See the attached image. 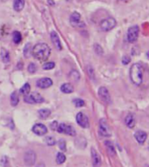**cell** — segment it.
<instances>
[{"mask_svg":"<svg viewBox=\"0 0 149 167\" xmlns=\"http://www.w3.org/2000/svg\"><path fill=\"white\" fill-rule=\"evenodd\" d=\"M51 54V49L45 43H39L33 49V57L39 60H46Z\"/></svg>","mask_w":149,"mask_h":167,"instance_id":"1","label":"cell"},{"mask_svg":"<svg viewBox=\"0 0 149 167\" xmlns=\"http://www.w3.org/2000/svg\"><path fill=\"white\" fill-rule=\"evenodd\" d=\"M130 78L132 82L140 85L143 82V67L140 63L133 64L130 68Z\"/></svg>","mask_w":149,"mask_h":167,"instance_id":"2","label":"cell"},{"mask_svg":"<svg viewBox=\"0 0 149 167\" xmlns=\"http://www.w3.org/2000/svg\"><path fill=\"white\" fill-rule=\"evenodd\" d=\"M116 20L114 19L113 18H108L106 19L102 20L100 22V29L104 31V32H108L111 31L112 29H113L116 26Z\"/></svg>","mask_w":149,"mask_h":167,"instance_id":"3","label":"cell"},{"mask_svg":"<svg viewBox=\"0 0 149 167\" xmlns=\"http://www.w3.org/2000/svg\"><path fill=\"white\" fill-rule=\"evenodd\" d=\"M139 32H140V29L138 26H131L129 29L127 30V33H126V38L127 40L130 43H134L139 37Z\"/></svg>","mask_w":149,"mask_h":167,"instance_id":"4","label":"cell"},{"mask_svg":"<svg viewBox=\"0 0 149 167\" xmlns=\"http://www.w3.org/2000/svg\"><path fill=\"white\" fill-rule=\"evenodd\" d=\"M25 101L28 104H40L45 101V98L39 93H32L25 97Z\"/></svg>","mask_w":149,"mask_h":167,"instance_id":"5","label":"cell"},{"mask_svg":"<svg viewBox=\"0 0 149 167\" xmlns=\"http://www.w3.org/2000/svg\"><path fill=\"white\" fill-rule=\"evenodd\" d=\"M57 131H58L59 133H64V134H66V135H76V131H75V129L73 128L72 126H71V125H67V124H63V123L60 124H58Z\"/></svg>","mask_w":149,"mask_h":167,"instance_id":"6","label":"cell"},{"mask_svg":"<svg viewBox=\"0 0 149 167\" xmlns=\"http://www.w3.org/2000/svg\"><path fill=\"white\" fill-rule=\"evenodd\" d=\"M99 132L103 137H110L111 136V131L109 130V127H108V124L104 118H101L99 121Z\"/></svg>","mask_w":149,"mask_h":167,"instance_id":"7","label":"cell"},{"mask_svg":"<svg viewBox=\"0 0 149 167\" xmlns=\"http://www.w3.org/2000/svg\"><path fill=\"white\" fill-rule=\"evenodd\" d=\"M70 22H71V26L74 27H81V26H85L84 23L81 21V16L80 14L77 12L71 13L70 16Z\"/></svg>","mask_w":149,"mask_h":167,"instance_id":"8","label":"cell"},{"mask_svg":"<svg viewBox=\"0 0 149 167\" xmlns=\"http://www.w3.org/2000/svg\"><path fill=\"white\" fill-rule=\"evenodd\" d=\"M76 121L78 123L79 126H81L82 128H88L90 124H89V120L86 115H85L83 112H78L77 116H76Z\"/></svg>","mask_w":149,"mask_h":167,"instance_id":"9","label":"cell"},{"mask_svg":"<svg viewBox=\"0 0 149 167\" xmlns=\"http://www.w3.org/2000/svg\"><path fill=\"white\" fill-rule=\"evenodd\" d=\"M24 161L27 165L31 166L35 164L36 161V154L33 151H28L26 152V154L24 156Z\"/></svg>","mask_w":149,"mask_h":167,"instance_id":"10","label":"cell"},{"mask_svg":"<svg viewBox=\"0 0 149 167\" xmlns=\"http://www.w3.org/2000/svg\"><path fill=\"white\" fill-rule=\"evenodd\" d=\"M47 127L43 124H36L33 127V131L39 136H44L47 133Z\"/></svg>","mask_w":149,"mask_h":167,"instance_id":"11","label":"cell"},{"mask_svg":"<svg viewBox=\"0 0 149 167\" xmlns=\"http://www.w3.org/2000/svg\"><path fill=\"white\" fill-rule=\"evenodd\" d=\"M99 96L100 97L101 99L105 101L106 103H111V96L109 94V91L106 87H100L99 89Z\"/></svg>","mask_w":149,"mask_h":167,"instance_id":"12","label":"cell"},{"mask_svg":"<svg viewBox=\"0 0 149 167\" xmlns=\"http://www.w3.org/2000/svg\"><path fill=\"white\" fill-rule=\"evenodd\" d=\"M52 80L49 77H43V78H40L39 81L37 82V86L41 88V89H46V88H49L50 86H52Z\"/></svg>","mask_w":149,"mask_h":167,"instance_id":"13","label":"cell"},{"mask_svg":"<svg viewBox=\"0 0 149 167\" xmlns=\"http://www.w3.org/2000/svg\"><path fill=\"white\" fill-rule=\"evenodd\" d=\"M91 154H92V165L93 167H99L101 164V158L99 157V155L97 152V151L94 148L91 149Z\"/></svg>","mask_w":149,"mask_h":167,"instance_id":"14","label":"cell"},{"mask_svg":"<svg viewBox=\"0 0 149 167\" xmlns=\"http://www.w3.org/2000/svg\"><path fill=\"white\" fill-rule=\"evenodd\" d=\"M51 39H52V43H53V45L56 47L57 50H58V51L62 50V45H61L60 39L58 38V35L57 32H54V31H52V32H51Z\"/></svg>","mask_w":149,"mask_h":167,"instance_id":"15","label":"cell"},{"mask_svg":"<svg viewBox=\"0 0 149 167\" xmlns=\"http://www.w3.org/2000/svg\"><path fill=\"white\" fill-rule=\"evenodd\" d=\"M134 138H136L137 142L139 144L142 145L147 140V132H145L143 131H137L136 132H135V134H134Z\"/></svg>","mask_w":149,"mask_h":167,"instance_id":"16","label":"cell"},{"mask_svg":"<svg viewBox=\"0 0 149 167\" xmlns=\"http://www.w3.org/2000/svg\"><path fill=\"white\" fill-rule=\"evenodd\" d=\"M125 124H126L127 127H129V128H133V126L135 125V118H134V116L133 115L132 113H129L128 115L126 117V118H125Z\"/></svg>","mask_w":149,"mask_h":167,"instance_id":"17","label":"cell"},{"mask_svg":"<svg viewBox=\"0 0 149 167\" xmlns=\"http://www.w3.org/2000/svg\"><path fill=\"white\" fill-rule=\"evenodd\" d=\"M25 7V0H13V8L16 12H21Z\"/></svg>","mask_w":149,"mask_h":167,"instance_id":"18","label":"cell"},{"mask_svg":"<svg viewBox=\"0 0 149 167\" xmlns=\"http://www.w3.org/2000/svg\"><path fill=\"white\" fill-rule=\"evenodd\" d=\"M60 90H61V91H62L63 93L69 94V93L73 92L74 88H73V86H72V85H71L70 83H65L61 85V87H60Z\"/></svg>","mask_w":149,"mask_h":167,"instance_id":"19","label":"cell"},{"mask_svg":"<svg viewBox=\"0 0 149 167\" xmlns=\"http://www.w3.org/2000/svg\"><path fill=\"white\" fill-rule=\"evenodd\" d=\"M105 145H106V147L107 149L108 153H109L111 156H115V154H116L115 147H114V145H113L112 142L109 141V140H106V141L105 142Z\"/></svg>","mask_w":149,"mask_h":167,"instance_id":"20","label":"cell"},{"mask_svg":"<svg viewBox=\"0 0 149 167\" xmlns=\"http://www.w3.org/2000/svg\"><path fill=\"white\" fill-rule=\"evenodd\" d=\"M1 59L5 64L10 62V54H9V52H7L5 49H2V51H1Z\"/></svg>","mask_w":149,"mask_h":167,"instance_id":"21","label":"cell"},{"mask_svg":"<svg viewBox=\"0 0 149 167\" xmlns=\"http://www.w3.org/2000/svg\"><path fill=\"white\" fill-rule=\"evenodd\" d=\"M30 91H31V86H30V84L28 83L25 84L23 86H22V88L20 89V93L22 94V95H28L29 93H30Z\"/></svg>","mask_w":149,"mask_h":167,"instance_id":"22","label":"cell"},{"mask_svg":"<svg viewBox=\"0 0 149 167\" xmlns=\"http://www.w3.org/2000/svg\"><path fill=\"white\" fill-rule=\"evenodd\" d=\"M39 115L41 118H47L51 115V111L49 109H41L39 111Z\"/></svg>","mask_w":149,"mask_h":167,"instance_id":"23","label":"cell"},{"mask_svg":"<svg viewBox=\"0 0 149 167\" xmlns=\"http://www.w3.org/2000/svg\"><path fill=\"white\" fill-rule=\"evenodd\" d=\"M19 96H18L17 92L13 91L12 95H11V104H12V105L16 106L19 104Z\"/></svg>","mask_w":149,"mask_h":167,"instance_id":"24","label":"cell"},{"mask_svg":"<svg viewBox=\"0 0 149 167\" xmlns=\"http://www.w3.org/2000/svg\"><path fill=\"white\" fill-rule=\"evenodd\" d=\"M12 39L13 42L16 43V44H19L22 40V36H21V33L19 32H14L12 34Z\"/></svg>","mask_w":149,"mask_h":167,"instance_id":"25","label":"cell"},{"mask_svg":"<svg viewBox=\"0 0 149 167\" xmlns=\"http://www.w3.org/2000/svg\"><path fill=\"white\" fill-rule=\"evenodd\" d=\"M56 161H57V164H58V165L63 164L65 161V154H63L62 152H58L57 156H56Z\"/></svg>","mask_w":149,"mask_h":167,"instance_id":"26","label":"cell"},{"mask_svg":"<svg viewBox=\"0 0 149 167\" xmlns=\"http://www.w3.org/2000/svg\"><path fill=\"white\" fill-rule=\"evenodd\" d=\"M45 141L47 144V145H49V146H53L56 144V140L53 137H46Z\"/></svg>","mask_w":149,"mask_h":167,"instance_id":"27","label":"cell"},{"mask_svg":"<svg viewBox=\"0 0 149 167\" xmlns=\"http://www.w3.org/2000/svg\"><path fill=\"white\" fill-rule=\"evenodd\" d=\"M55 67V64L53 62H48V63H46L45 64H43L42 68L44 70H52Z\"/></svg>","mask_w":149,"mask_h":167,"instance_id":"28","label":"cell"},{"mask_svg":"<svg viewBox=\"0 0 149 167\" xmlns=\"http://www.w3.org/2000/svg\"><path fill=\"white\" fill-rule=\"evenodd\" d=\"M73 103H74L76 107H82L85 105L84 100H82L81 98H75L73 100Z\"/></svg>","mask_w":149,"mask_h":167,"instance_id":"29","label":"cell"},{"mask_svg":"<svg viewBox=\"0 0 149 167\" xmlns=\"http://www.w3.org/2000/svg\"><path fill=\"white\" fill-rule=\"evenodd\" d=\"M70 77L71 79L77 81L78 79H79V73L77 71H71L70 72Z\"/></svg>","mask_w":149,"mask_h":167,"instance_id":"30","label":"cell"},{"mask_svg":"<svg viewBox=\"0 0 149 167\" xmlns=\"http://www.w3.org/2000/svg\"><path fill=\"white\" fill-rule=\"evenodd\" d=\"M58 147L63 152H65V150H66V145H65V142L63 139H60L58 141Z\"/></svg>","mask_w":149,"mask_h":167,"instance_id":"31","label":"cell"},{"mask_svg":"<svg viewBox=\"0 0 149 167\" xmlns=\"http://www.w3.org/2000/svg\"><path fill=\"white\" fill-rule=\"evenodd\" d=\"M36 69H37V67H36V65H35L34 63H31L28 65V71H29L30 73H34L36 71Z\"/></svg>","mask_w":149,"mask_h":167,"instance_id":"32","label":"cell"},{"mask_svg":"<svg viewBox=\"0 0 149 167\" xmlns=\"http://www.w3.org/2000/svg\"><path fill=\"white\" fill-rule=\"evenodd\" d=\"M31 45L30 44H27L26 45V47H25V50H24V54H25V56H26V58H28V56H29V53L28 52H31Z\"/></svg>","mask_w":149,"mask_h":167,"instance_id":"33","label":"cell"},{"mask_svg":"<svg viewBox=\"0 0 149 167\" xmlns=\"http://www.w3.org/2000/svg\"><path fill=\"white\" fill-rule=\"evenodd\" d=\"M130 62H131V58L128 57V56H124L123 58H122V63H123V64H129Z\"/></svg>","mask_w":149,"mask_h":167,"instance_id":"34","label":"cell"},{"mask_svg":"<svg viewBox=\"0 0 149 167\" xmlns=\"http://www.w3.org/2000/svg\"><path fill=\"white\" fill-rule=\"evenodd\" d=\"M58 123L56 122V121H54V122L52 123V124H51V128L52 130H54V131H57V128H58Z\"/></svg>","mask_w":149,"mask_h":167,"instance_id":"35","label":"cell"},{"mask_svg":"<svg viewBox=\"0 0 149 167\" xmlns=\"http://www.w3.org/2000/svg\"><path fill=\"white\" fill-rule=\"evenodd\" d=\"M120 1H122V0H120Z\"/></svg>","mask_w":149,"mask_h":167,"instance_id":"36","label":"cell"}]
</instances>
